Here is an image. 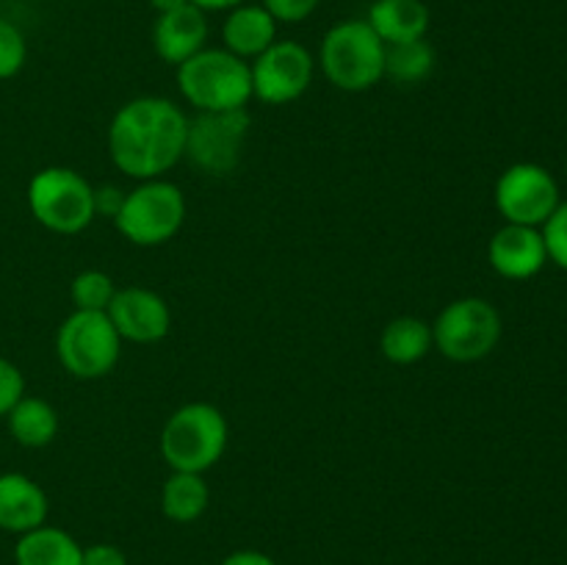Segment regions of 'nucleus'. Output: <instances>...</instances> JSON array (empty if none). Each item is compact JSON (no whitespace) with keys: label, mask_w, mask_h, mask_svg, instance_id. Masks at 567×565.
<instances>
[{"label":"nucleus","mask_w":567,"mask_h":565,"mask_svg":"<svg viewBox=\"0 0 567 565\" xmlns=\"http://www.w3.org/2000/svg\"><path fill=\"white\" fill-rule=\"evenodd\" d=\"M565 172H567V164H565Z\"/></svg>","instance_id":"473e14b6"},{"label":"nucleus","mask_w":567,"mask_h":565,"mask_svg":"<svg viewBox=\"0 0 567 565\" xmlns=\"http://www.w3.org/2000/svg\"><path fill=\"white\" fill-rule=\"evenodd\" d=\"M247 133V109L197 111V116L188 120L186 155L205 175H230L241 161Z\"/></svg>","instance_id":"1a4fd4ad"},{"label":"nucleus","mask_w":567,"mask_h":565,"mask_svg":"<svg viewBox=\"0 0 567 565\" xmlns=\"http://www.w3.org/2000/svg\"><path fill=\"white\" fill-rule=\"evenodd\" d=\"M208 42V17L194 3L158 14L153 25V48L161 61L181 66Z\"/></svg>","instance_id":"4468645a"},{"label":"nucleus","mask_w":567,"mask_h":565,"mask_svg":"<svg viewBox=\"0 0 567 565\" xmlns=\"http://www.w3.org/2000/svg\"><path fill=\"white\" fill-rule=\"evenodd\" d=\"M81 565H127V557L114 543H92L83 548Z\"/></svg>","instance_id":"cd10ccee"},{"label":"nucleus","mask_w":567,"mask_h":565,"mask_svg":"<svg viewBox=\"0 0 567 565\" xmlns=\"http://www.w3.org/2000/svg\"><path fill=\"white\" fill-rule=\"evenodd\" d=\"M543 242H546L548 260L559 266V269L567 271V199L557 205L551 216L546 219V225L540 227Z\"/></svg>","instance_id":"393cba45"},{"label":"nucleus","mask_w":567,"mask_h":565,"mask_svg":"<svg viewBox=\"0 0 567 565\" xmlns=\"http://www.w3.org/2000/svg\"><path fill=\"white\" fill-rule=\"evenodd\" d=\"M9 432L20 446L42 449L59 435V410L39 397H22L14 408L6 413Z\"/></svg>","instance_id":"6ab92c4d"},{"label":"nucleus","mask_w":567,"mask_h":565,"mask_svg":"<svg viewBox=\"0 0 567 565\" xmlns=\"http://www.w3.org/2000/svg\"><path fill=\"white\" fill-rule=\"evenodd\" d=\"M22 397H25V377L9 358H0V415L9 413Z\"/></svg>","instance_id":"a878e982"},{"label":"nucleus","mask_w":567,"mask_h":565,"mask_svg":"<svg viewBox=\"0 0 567 565\" xmlns=\"http://www.w3.org/2000/svg\"><path fill=\"white\" fill-rule=\"evenodd\" d=\"M435 70V50L426 39L385 44V75L396 83H421Z\"/></svg>","instance_id":"4be33fe9"},{"label":"nucleus","mask_w":567,"mask_h":565,"mask_svg":"<svg viewBox=\"0 0 567 565\" xmlns=\"http://www.w3.org/2000/svg\"><path fill=\"white\" fill-rule=\"evenodd\" d=\"M277 25L280 22L260 3H241L227 11L221 42H225V50H230L238 59H258L269 44L277 42Z\"/></svg>","instance_id":"dca6fc26"},{"label":"nucleus","mask_w":567,"mask_h":565,"mask_svg":"<svg viewBox=\"0 0 567 565\" xmlns=\"http://www.w3.org/2000/svg\"><path fill=\"white\" fill-rule=\"evenodd\" d=\"M210 487L203 480V474L192 471H172L169 480L164 482L161 491V510L175 524H192L208 510Z\"/></svg>","instance_id":"aec40b11"},{"label":"nucleus","mask_w":567,"mask_h":565,"mask_svg":"<svg viewBox=\"0 0 567 565\" xmlns=\"http://www.w3.org/2000/svg\"><path fill=\"white\" fill-rule=\"evenodd\" d=\"M188 0H150V6H153L158 14H166V11H175L181 9V6H186Z\"/></svg>","instance_id":"2f4dec72"},{"label":"nucleus","mask_w":567,"mask_h":565,"mask_svg":"<svg viewBox=\"0 0 567 565\" xmlns=\"http://www.w3.org/2000/svg\"><path fill=\"white\" fill-rule=\"evenodd\" d=\"M188 3H194L203 11H230L236 6H241L244 0H188Z\"/></svg>","instance_id":"7c9ffc66"},{"label":"nucleus","mask_w":567,"mask_h":565,"mask_svg":"<svg viewBox=\"0 0 567 565\" xmlns=\"http://www.w3.org/2000/svg\"><path fill=\"white\" fill-rule=\"evenodd\" d=\"M28 208L48 230L75 236L94 222V188L70 166H48L28 183Z\"/></svg>","instance_id":"39448f33"},{"label":"nucleus","mask_w":567,"mask_h":565,"mask_svg":"<svg viewBox=\"0 0 567 565\" xmlns=\"http://www.w3.org/2000/svg\"><path fill=\"white\" fill-rule=\"evenodd\" d=\"M432 347H435L432 325H426L424 319H415V316H399V319L388 321L380 338L382 355L396 366L419 363L430 355Z\"/></svg>","instance_id":"412c9836"},{"label":"nucleus","mask_w":567,"mask_h":565,"mask_svg":"<svg viewBox=\"0 0 567 565\" xmlns=\"http://www.w3.org/2000/svg\"><path fill=\"white\" fill-rule=\"evenodd\" d=\"M28 44L20 28L0 17V81L14 78L25 66Z\"/></svg>","instance_id":"b1692460"},{"label":"nucleus","mask_w":567,"mask_h":565,"mask_svg":"<svg viewBox=\"0 0 567 565\" xmlns=\"http://www.w3.org/2000/svg\"><path fill=\"white\" fill-rule=\"evenodd\" d=\"M188 116L166 97H136L109 125V153L120 172L155 181L186 155Z\"/></svg>","instance_id":"f257e3e1"},{"label":"nucleus","mask_w":567,"mask_h":565,"mask_svg":"<svg viewBox=\"0 0 567 565\" xmlns=\"http://www.w3.org/2000/svg\"><path fill=\"white\" fill-rule=\"evenodd\" d=\"M365 22L385 44L413 42L430 31V6L424 0H374Z\"/></svg>","instance_id":"f3484780"},{"label":"nucleus","mask_w":567,"mask_h":565,"mask_svg":"<svg viewBox=\"0 0 567 565\" xmlns=\"http://www.w3.org/2000/svg\"><path fill=\"white\" fill-rule=\"evenodd\" d=\"M48 493L25 474H0V530L25 535L48 521Z\"/></svg>","instance_id":"2eb2a0df"},{"label":"nucleus","mask_w":567,"mask_h":565,"mask_svg":"<svg viewBox=\"0 0 567 565\" xmlns=\"http://www.w3.org/2000/svg\"><path fill=\"white\" fill-rule=\"evenodd\" d=\"M116 286L105 271L86 269L75 275L70 288V297L75 310H109L111 299H114Z\"/></svg>","instance_id":"5701e85b"},{"label":"nucleus","mask_w":567,"mask_h":565,"mask_svg":"<svg viewBox=\"0 0 567 565\" xmlns=\"http://www.w3.org/2000/svg\"><path fill=\"white\" fill-rule=\"evenodd\" d=\"M186 219V197L169 181H142L125 194L114 225L136 247H161L172 242Z\"/></svg>","instance_id":"423d86ee"},{"label":"nucleus","mask_w":567,"mask_h":565,"mask_svg":"<svg viewBox=\"0 0 567 565\" xmlns=\"http://www.w3.org/2000/svg\"><path fill=\"white\" fill-rule=\"evenodd\" d=\"M496 208L509 225H526V227H543L548 216L557 210L559 186L554 181L551 172L540 164H520L507 166L502 177L496 181Z\"/></svg>","instance_id":"9d476101"},{"label":"nucleus","mask_w":567,"mask_h":565,"mask_svg":"<svg viewBox=\"0 0 567 565\" xmlns=\"http://www.w3.org/2000/svg\"><path fill=\"white\" fill-rule=\"evenodd\" d=\"M266 11L275 17L277 22H286V25H293V22H305L316 9L321 6V0H264Z\"/></svg>","instance_id":"bb28decb"},{"label":"nucleus","mask_w":567,"mask_h":565,"mask_svg":"<svg viewBox=\"0 0 567 565\" xmlns=\"http://www.w3.org/2000/svg\"><path fill=\"white\" fill-rule=\"evenodd\" d=\"M227 419L216 404L188 402L166 419L161 430V458L172 471L205 474L227 449Z\"/></svg>","instance_id":"f03ea898"},{"label":"nucleus","mask_w":567,"mask_h":565,"mask_svg":"<svg viewBox=\"0 0 567 565\" xmlns=\"http://www.w3.org/2000/svg\"><path fill=\"white\" fill-rule=\"evenodd\" d=\"M316 59L305 44L293 39H277L249 64L252 97L266 105H286L302 97L313 81Z\"/></svg>","instance_id":"9b49d317"},{"label":"nucleus","mask_w":567,"mask_h":565,"mask_svg":"<svg viewBox=\"0 0 567 565\" xmlns=\"http://www.w3.org/2000/svg\"><path fill=\"white\" fill-rule=\"evenodd\" d=\"M502 314L482 297L449 302L432 325V341L443 358L454 363H474L487 358L502 341Z\"/></svg>","instance_id":"0eeeda50"},{"label":"nucleus","mask_w":567,"mask_h":565,"mask_svg":"<svg viewBox=\"0 0 567 565\" xmlns=\"http://www.w3.org/2000/svg\"><path fill=\"white\" fill-rule=\"evenodd\" d=\"M221 565H277L269 554L258 552V548H238V552L227 554Z\"/></svg>","instance_id":"c756f323"},{"label":"nucleus","mask_w":567,"mask_h":565,"mask_svg":"<svg viewBox=\"0 0 567 565\" xmlns=\"http://www.w3.org/2000/svg\"><path fill=\"white\" fill-rule=\"evenodd\" d=\"M125 194L120 186H100L94 188V216H109L116 219L122 203H125Z\"/></svg>","instance_id":"c85d7f7f"},{"label":"nucleus","mask_w":567,"mask_h":565,"mask_svg":"<svg viewBox=\"0 0 567 565\" xmlns=\"http://www.w3.org/2000/svg\"><path fill=\"white\" fill-rule=\"evenodd\" d=\"M177 86L197 111H236L252 97L249 64L225 48H203L177 66Z\"/></svg>","instance_id":"20e7f679"},{"label":"nucleus","mask_w":567,"mask_h":565,"mask_svg":"<svg viewBox=\"0 0 567 565\" xmlns=\"http://www.w3.org/2000/svg\"><path fill=\"white\" fill-rule=\"evenodd\" d=\"M487 260L496 269V275L507 280H529L543 266L548 264L546 242H543L540 227L526 225H504L493 233L487 244Z\"/></svg>","instance_id":"ddd939ff"},{"label":"nucleus","mask_w":567,"mask_h":565,"mask_svg":"<svg viewBox=\"0 0 567 565\" xmlns=\"http://www.w3.org/2000/svg\"><path fill=\"white\" fill-rule=\"evenodd\" d=\"M17 565H81L83 548L70 532L59 526H37L17 537L14 546Z\"/></svg>","instance_id":"a211bd4d"},{"label":"nucleus","mask_w":567,"mask_h":565,"mask_svg":"<svg viewBox=\"0 0 567 565\" xmlns=\"http://www.w3.org/2000/svg\"><path fill=\"white\" fill-rule=\"evenodd\" d=\"M122 338L105 310H72L55 336L61 366L78 380H100L116 366Z\"/></svg>","instance_id":"6e6552de"},{"label":"nucleus","mask_w":567,"mask_h":565,"mask_svg":"<svg viewBox=\"0 0 567 565\" xmlns=\"http://www.w3.org/2000/svg\"><path fill=\"white\" fill-rule=\"evenodd\" d=\"M105 314L122 341L155 343L169 336L172 330V310L166 299L142 286L116 288Z\"/></svg>","instance_id":"f8f14e48"},{"label":"nucleus","mask_w":567,"mask_h":565,"mask_svg":"<svg viewBox=\"0 0 567 565\" xmlns=\"http://www.w3.org/2000/svg\"><path fill=\"white\" fill-rule=\"evenodd\" d=\"M319 64L341 92H365L385 78V42L365 20L336 22L321 39Z\"/></svg>","instance_id":"7ed1b4c3"}]
</instances>
